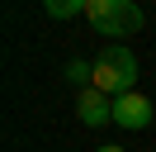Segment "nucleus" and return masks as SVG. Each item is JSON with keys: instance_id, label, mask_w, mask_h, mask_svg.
<instances>
[{"instance_id": "4", "label": "nucleus", "mask_w": 156, "mask_h": 152, "mask_svg": "<svg viewBox=\"0 0 156 152\" xmlns=\"http://www.w3.org/2000/svg\"><path fill=\"white\" fill-rule=\"evenodd\" d=\"M151 119H156V114H151V100H147V95L128 90V95L114 100V124H118V128H147Z\"/></svg>"}, {"instance_id": "2", "label": "nucleus", "mask_w": 156, "mask_h": 152, "mask_svg": "<svg viewBox=\"0 0 156 152\" xmlns=\"http://www.w3.org/2000/svg\"><path fill=\"white\" fill-rule=\"evenodd\" d=\"M85 19L99 38H128L142 28V5L133 0H85Z\"/></svg>"}, {"instance_id": "5", "label": "nucleus", "mask_w": 156, "mask_h": 152, "mask_svg": "<svg viewBox=\"0 0 156 152\" xmlns=\"http://www.w3.org/2000/svg\"><path fill=\"white\" fill-rule=\"evenodd\" d=\"M43 10L52 19H76V14H85V0H48Z\"/></svg>"}, {"instance_id": "1", "label": "nucleus", "mask_w": 156, "mask_h": 152, "mask_svg": "<svg viewBox=\"0 0 156 152\" xmlns=\"http://www.w3.org/2000/svg\"><path fill=\"white\" fill-rule=\"evenodd\" d=\"M133 81H137V57L123 43H109L95 57V90H104L109 100H118V95L133 90Z\"/></svg>"}, {"instance_id": "3", "label": "nucleus", "mask_w": 156, "mask_h": 152, "mask_svg": "<svg viewBox=\"0 0 156 152\" xmlns=\"http://www.w3.org/2000/svg\"><path fill=\"white\" fill-rule=\"evenodd\" d=\"M76 114H80V124L85 128H104V124H114V100H109L104 90H80L76 95Z\"/></svg>"}, {"instance_id": "6", "label": "nucleus", "mask_w": 156, "mask_h": 152, "mask_svg": "<svg viewBox=\"0 0 156 152\" xmlns=\"http://www.w3.org/2000/svg\"><path fill=\"white\" fill-rule=\"evenodd\" d=\"M99 152H123V147H99Z\"/></svg>"}]
</instances>
